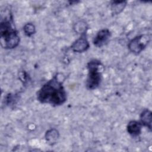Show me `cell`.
<instances>
[{"mask_svg": "<svg viewBox=\"0 0 152 152\" xmlns=\"http://www.w3.org/2000/svg\"><path fill=\"white\" fill-rule=\"evenodd\" d=\"M58 75L56 74L48 81L38 90L37 99L41 103L58 106L66 102V93L62 81L59 79Z\"/></svg>", "mask_w": 152, "mask_h": 152, "instance_id": "1", "label": "cell"}, {"mask_svg": "<svg viewBox=\"0 0 152 152\" xmlns=\"http://www.w3.org/2000/svg\"><path fill=\"white\" fill-rule=\"evenodd\" d=\"M1 44L3 48L11 49L16 48L20 42V36L16 30L12 16L10 11L6 10L5 15L1 16Z\"/></svg>", "mask_w": 152, "mask_h": 152, "instance_id": "2", "label": "cell"}, {"mask_svg": "<svg viewBox=\"0 0 152 152\" xmlns=\"http://www.w3.org/2000/svg\"><path fill=\"white\" fill-rule=\"evenodd\" d=\"M87 67L88 75L86 86L89 90L96 89L100 84L102 79L103 65L100 61L93 59L88 62Z\"/></svg>", "mask_w": 152, "mask_h": 152, "instance_id": "3", "label": "cell"}, {"mask_svg": "<svg viewBox=\"0 0 152 152\" xmlns=\"http://www.w3.org/2000/svg\"><path fill=\"white\" fill-rule=\"evenodd\" d=\"M150 36L148 34L137 36L129 41L128 45V49L131 52L138 54L146 48L150 41Z\"/></svg>", "mask_w": 152, "mask_h": 152, "instance_id": "4", "label": "cell"}, {"mask_svg": "<svg viewBox=\"0 0 152 152\" xmlns=\"http://www.w3.org/2000/svg\"><path fill=\"white\" fill-rule=\"evenodd\" d=\"M111 36L110 31L107 28H103L99 31L93 39V44L98 48L104 45Z\"/></svg>", "mask_w": 152, "mask_h": 152, "instance_id": "5", "label": "cell"}, {"mask_svg": "<svg viewBox=\"0 0 152 152\" xmlns=\"http://www.w3.org/2000/svg\"><path fill=\"white\" fill-rule=\"evenodd\" d=\"M89 46V43L85 34H83L72 44L71 49L74 52L82 53L86 51L88 49Z\"/></svg>", "mask_w": 152, "mask_h": 152, "instance_id": "6", "label": "cell"}, {"mask_svg": "<svg viewBox=\"0 0 152 152\" xmlns=\"http://www.w3.org/2000/svg\"><path fill=\"white\" fill-rule=\"evenodd\" d=\"M142 124L137 121H131L128 122L126 129L128 133L133 137L139 136L142 131Z\"/></svg>", "mask_w": 152, "mask_h": 152, "instance_id": "7", "label": "cell"}, {"mask_svg": "<svg viewBox=\"0 0 152 152\" xmlns=\"http://www.w3.org/2000/svg\"><path fill=\"white\" fill-rule=\"evenodd\" d=\"M151 112L148 109L144 110L140 115V122L147 128L151 130Z\"/></svg>", "mask_w": 152, "mask_h": 152, "instance_id": "8", "label": "cell"}, {"mask_svg": "<svg viewBox=\"0 0 152 152\" xmlns=\"http://www.w3.org/2000/svg\"><path fill=\"white\" fill-rule=\"evenodd\" d=\"M59 134L57 129L51 128L46 131L45 134L46 141L50 145H53L57 141Z\"/></svg>", "mask_w": 152, "mask_h": 152, "instance_id": "9", "label": "cell"}, {"mask_svg": "<svg viewBox=\"0 0 152 152\" xmlns=\"http://www.w3.org/2000/svg\"><path fill=\"white\" fill-rule=\"evenodd\" d=\"M126 5V1H112L111 4V10L113 14L117 15L119 14L125 8Z\"/></svg>", "mask_w": 152, "mask_h": 152, "instance_id": "10", "label": "cell"}, {"mask_svg": "<svg viewBox=\"0 0 152 152\" xmlns=\"http://www.w3.org/2000/svg\"><path fill=\"white\" fill-rule=\"evenodd\" d=\"M88 28L87 24L84 21H79L77 23L75 24L74 27V30L78 34H80L81 35L85 34Z\"/></svg>", "mask_w": 152, "mask_h": 152, "instance_id": "11", "label": "cell"}, {"mask_svg": "<svg viewBox=\"0 0 152 152\" xmlns=\"http://www.w3.org/2000/svg\"><path fill=\"white\" fill-rule=\"evenodd\" d=\"M23 30H24V34L27 36L30 37L35 33L36 28H35V26L32 23H28L24 25L23 27Z\"/></svg>", "mask_w": 152, "mask_h": 152, "instance_id": "12", "label": "cell"}]
</instances>
